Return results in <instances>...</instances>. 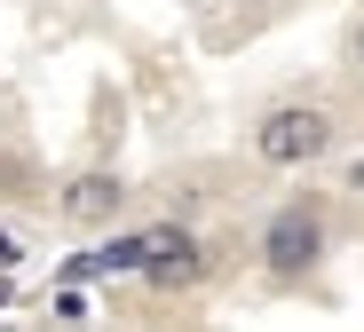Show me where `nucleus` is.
Listing matches in <instances>:
<instances>
[{
  "instance_id": "f03ea898",
  "label": "nucleus",
  "mask_w": 364,
  "mask_h": 332,
  "mask_svg": "<svg viewBox=\"0 0 364 332\" xmlns=\"http://www.w3.org/2000/svg\"><path fill=\"white\" fill-rule=\"evenodd\" d=\"M317 253H325V222L309 206H285L269 222V237H262V261H277V269H309Z\"/></svg>"
},
{
  "instance_id": "f257e3e1",
  "label": "nucleus",
  "mask_w": 364,
  "mask_h": 332,
  "mask_svg": "<svg viewBox=\"0 0 364 332\" xmlns=\"http://www.w3.org/2000/svg\"><path fill=\"white\" fill-rule=\"evenodd\" d=\"M325 151H333V119L317 103H277L254 127V159L262 166H317Z\"/></svg>"
},
{
  "instance_id": "20e7f679",
  "label": "nucleus",
  "mask_w": 364,
  "mask_h": 332,
  "mask_svg": "<svg viewBox=\"0 0 364 332\" xmlns=\"http://www.w3.org/2000/svg\"><path fill=\"white\" fill-rule=\"evenodd\" d=\"M55 214H64V222H87V230L111 222V214H119V182H111V174H72L64 198H55Z\"/></svg>"
},
{
  "instance_id": "423d86ee",
  "label": "nucleus",
  "mask_w": 364,
  "mask_h": 332,
  "mask_svg": "<svg viewBox=\"0 0 364 332\" xmlns=\"http://www.w3.org/2000/svg\"><path fill=\"white\" fill-rule=\"evenodd\" d=\"M348 190H364V159H356V166H348Z\"/></svg>"
},
{
  "instance_id": "7ed1b4c3",
  "label": "nucleus",
  "mask_w": 364,
  "mask_h": 332,
  "mask_svg": "<svg viewBox=\"0 0 364 332\" xmlns=\"http://www.w3.org/2000/svg\"><path fill=\"white\" fill-rule=\"evenodd\" d=\"M135 269H143L151 285H191V277H198V245H191V237H166V230H151Z\"/></svg>"
},
{
  "instance_id": "39448f33",
  "label": "nucleus",
  "mask_w": 364,
  "mask_h": 332,
  "mask_svg": "<svg viewBox=\"0 0 364 332\" xmlns=\"http://www.w3.org/2000/svg\"><path fill=\"white\" fill-rule=\"evenodd\" d=\"M348 48H356V72H364V24H356V40H348Z\"/></svg>"
}]
</instances>
